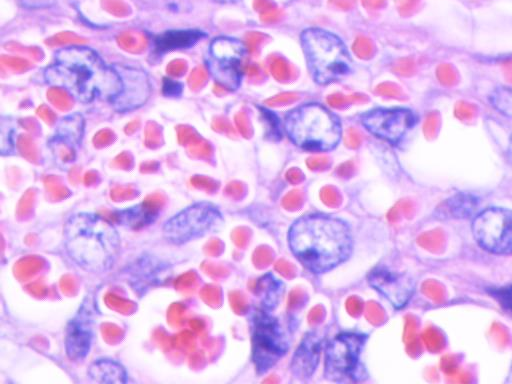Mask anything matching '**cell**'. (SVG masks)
<instances>
[{
    "label": "cell",
    "mask_w": 512,
    "mask_h": 384,
    "mask_svg": "<svg viewBox=\"0 0 512 384\" xmlns=\"http://www.w3.org/2000/svg\"><path fill=\"white\" fill-rule=\"evenodd\" d=\"M44 79L82 104L100 100L111 103L121 90V78L115 66L107 64L93 48L85 45L59 48L44 70Z\"/></svg>",
    "instance_id": "6da1fadb"
},
{
    "label": "cell",
    "mask_w": 512,
    "mask_h": 384,
    "mask_svg": "<svg viewBox=\"0 0 512 384\" xmlns=\"http://www.w3.org/2000/svg\"><path fill=\"white\" fill-rule=\"evenodd\" d=\"M295 258L312 273L328 272L344 262L352 251V236L341 219L309 214L298 218L288 232Z\"/></svg>",
    "instance_id": "7a4b0ae2"
},
{
    "label": "cell",
    "mask_w": 512,
    "mask_h": 384,
    "mask_svg": "<svg viewBox=\"0 0 512 384\" xmlns=\"http://www.w3.org/2000/svg\"><path fill=\"white\" fill-rule=\"evenodd\" d=\"M67 254L82 269L105 272L112 267L120 250V237L114 222L99 213L79 212L64 227Z\"/></svg>",
    "instance_id": "3957f363"
},
{
    "label": "cell",
    "mask_w": 512,
    "mask_h": 384,
    "mask_svg": "<svg viewBox=\"0 0 512 384\" xmlns=\"http://www.w3.org/2000/svg\"><path fill=\"white\" fill-rule=\"evenodd\" d=\"M283 131L294 145L309 152L331 151L342 138L339 117L320 103H304L289 110Z\"/></svg>",
    "instance_id": "277c9868"
},
{
    "label": "cell",
    "mask_w": 512,
    "mask_h": 384,
    "mask_svg": "<svg viewBox=\"0 0 512 384\" xmlns=\"http://www.w3.org/2000/svg\"><path fill=\"white\" fill-rule=\"evenodd\" d=\"M300 43L310 76L319 85L338 82L353 68L350 52L333 32L319 27L302 31Z\"/></svg>",
    "instance_id": "5b68a950"
},
{
    "label": "cell",
    "mask_w": 512,
    "mask_h": 384,
    "mask_svg": "<svg viewBox=\"0 0 512 384\" xmlns=\"http://www.w3.org/2000/svg\"><path fill=\"white\" fill-rule=\"evenodd\" d=\"M247 56L244 41L231 36H218L208 46L205 66L216 84L233 92L241 86Z\"/></svg>",
    "instance_id": "8992f818"
},
{
    "label": "cell",
    "mask_w": 512,
    "mask_h": 384,
    "mask_svg": "<svg viewBox=\"0 0 512 384\" xmlns=\"http://www.w3.org/2000/svg\"><path fill=\"white\" fill-rule=\"evenodd\" d=\"M221 221L222 215L214 204L196 202L166 220L162 232L169 243L182 245L206 235Z\"/></svg>",
    "instance_id": "52a82bcc"
},
{
    "label": "cell",
    "mask_w": 512,
    "mask_h": 384,
    "mask_svg": "<svg viewBox=\"0 0 512 384\" xmlns=\"http://www.w3.org/2000/svg\"><path fill=\"white\" fill-rule=\"evenodd\" d=\"M252 360L258 373L270 370L288 349V340L279 320L265 309L252 318Z\"/></svg>",
    "instance_id": "ba28073f"
},
{
    "label": "cell",
    "mask_w": 512,
    "mask_h": 384,
    "mask_svg": "<svg viewBox=\"0 0 512 384\" xmlns=\"http://www.w3.org/2000/svg\"><path fill=\"white\" fill-rule=\"evenodd\" d=\"M472 233L478 245L493 254H512V210L486 208L473 218Z\"/></svg>",
    "instance_id": "9c48e42d"
},
{
    "label": "cell",
    "mask_w": 512,
    "mask_h": 384,
    "mask_svg": "<svg viewBox=\"0 0 512 384\" xmlns=\"http://www.w3.org/2000/svg\"><path fill=\"white\" fill-rule=\"evenodd\" d=\"M360 121L373 136L398 144L415 126L417 117L406 107H377L364 112Z\"/></svg>",
    "instance_id": "30bf717a"
},
{
    "label": "cell",
    "mask_w": 512,
    "mask_h": 384,
    "mask_svg": "<svg viewBox=\"0 0 512 384\" xmlns=\"http://www.w3.org/2000/svg\"><path fill=\"white\" fill-rule=\"evenodd\" d=\"M366 339V335L354 332L334 336L325 347V376L331 380L352 376L358 367Z\"/></svg>",
    "instance_id": "8fae6325"
},
{
    "label": "cell",
    "mask_w": 512,
    "mask_h": 384,
    "mask_svg": "<svg viewBox=\"0 0 512 384\" xmlns=\"http://www.w3.org/2000/svg\"><path fill=\"white\" fill-rule=\"evenodd\" d=\"M114 66L121 78V90L110 104L121 113L138 109L146 103L151 93V83L147 73L131 66Z\"/></svg>",
    "instance_id": "7c38bea8"
},
{
    "label": "cell",
    "mask_w": 512,
    "mask_h": 384,
    "mask_svg": "<svg viewBox=\"0 0 512 384\" xmlns=\"http://www.w3.org/2000/svg\"><path fill=\"white\" fill-rule=\"evenodd\" d=\"M368 282L395 308L405 306L414 292V283L408 275L385 266L374 268Z\"/></svg>",
    "instance_id": "4fadbf2b"
},
{
    "label": "cell",
    "mask_w": 512,
    "mask_h": 384,
    "mask_svg": "<svg viewBox=\"0 0 512 384\" xmlns=\"http://www.w3.org/2000/svg\"><path fill=\"white\" fill-rule=\"evenodd\" d=\"M93 340L91 315L83 308L69 321L65 333V350L68 358L74 362L83 361L89 354Z\"/></svg>",
    "instance_id": "5bb4252c"
},
{
    "label": "cell",
    "mask_w": 512,
    "mask_h": 384,
    "mask_svg": "<svg viewBox=\"0 0 512 384\" xmlns=\"http://www.w3.org/2000/svg\"><path fill=\"white\" fill-rule=\"evenodd\" d=\"M321 341L315 333H308L295 351L291 363L292 373L301 378L311 376L317 366Z\"/></svg>",
    "instance_id": "9a60e30c"
},
{
    "label": "cell",
    "mask_w": 512,
    "mask_h": 384,
    "mask_svg": "<svg viewBox=\"0 0 512 384\" xmlns=\"http://www.w3.org/2000/svg\"><path fill=\"white\" fill-rule=\"evenodd\" d=\"M157 217V208L151 204L142 202L113 211L110 219L114 223L130 230H140L153 224Z\"/></svg>",
    "instance_id": "2e32d148"
},
{
    "label": "cell",
    "mask_w": 512,
    "mask_h": 384,
    "mask_svg": "<svg viewBox=\"0 0 512 384\" xmlns=\"http://www.w3.org/2000/svg\"><path fill=\"white\" fill-rule=\"evenodd\" d=\"M206 34L200 30H169L153 39L154 49L158 53L193 47Z\"/></svg>",
    "instance_id": "e0dca14e"
},
{
    "label": "cell",
    "mask_w": 512,
    "mask_h": 384,
    "mask_svg": "<svg viewBox=\"0 0 512 384\" xmlns=\"http://www.w3.org/2000/svg\"><path fill=\"white\" fill-rule=\"evenodd\" d=\"M478 199L468 193H458L445 200L439 210L440 218L462 219L473 218L478 214Z\"/></svg>",
    "instance_id": "ac0fdd59"
},
{
    "label": "cell",
    "mask_w": 512,
    "mask_h": 384,
    "mask_svg": "<svg viewBox=\"0 0 512 384\" xmlns=\"http://www.w3.org/2000/svg\"><path fill=\"white\" fill-rule=\"evenodd\" d=\"M89 377L99 383H125L127 373L123 366L112 359L95 360L88 369Z\"/></svg>",
    "instance_id": "d6986e66"
},
{
    "label": "cell",
    "mask_w": 512,
    "mask_h": 384,
    "mask_svg": "<svg viewBox=\"0 0 512 384\" xmlns=\"http://www.w3.org/2000/svg\"><path fill=\"white\" fill-rule=\"evenodd\" d=\"M260 302L265 310L272 309L278 303L283 288L282 283L271 274L264 275L259 279L257 287Z\"/></svg>",
    "instance_id": "ffe728a7"
},
{
    "label": "cell",
    "mask_w": 512,
    "mask_h": 384,
    "mask_svg": "<svg viewBox=\"0 0 512 384\" xmlns=\"http://www.w3.org/2000/svg\"><path fill=\"white\" fill-rule=\"evenodd\" d=\"M491 105L499 113L512 118V88L506 86L496 87L489 96Z\"/></svg>",
    "instance_id": "44dd1931"
},
{
    "label": "cell",
    "mask_w": 512,
    "mask_h": 384,
    "mask_svg": "<svg viewBox=\"0 0 512 384\" xmlns=\"http://www.w3.org/2000/svg\"><path fill=\"white\" fill-rule=\"evenodd\" d=\"M504 309L512 313V284L490 290Z\"/></svg>",
    "instance_id": "7402d4cb"
},
{
    "label": "cell",
    "mask_w": 512,
    "mask_h": 384,
    "mask_svg": "<svg viewBox=\"0 0 512 384\" xmlns=\"http://www.w3.org/2000/svg\"><path fill=\"white\" fill-rule=\"evenodd\" d=\"M167 85H164V90H168L167 95H177V90L181 91V89H174V88H182L181 84L175 81H171L170 79L165 81Z\"/></svg>",
    "instance_id": "603a6c76"
},
{
    "label": "cell",
    "mask_w": 512,
    "mask_h": 384,
    "mask_svg": "<svg viewBox=\"0 0 512 384\" xmlns=\"http://www.w3.org/2000/svg\"><path fill=\"white\" fill-rule=\"evenodd\" d=\"M218 2H222V3H233V2H236L238 0H216Z\"/></svg>",
    "instance_id": "cb8c5ba5"
}]
</instances>
